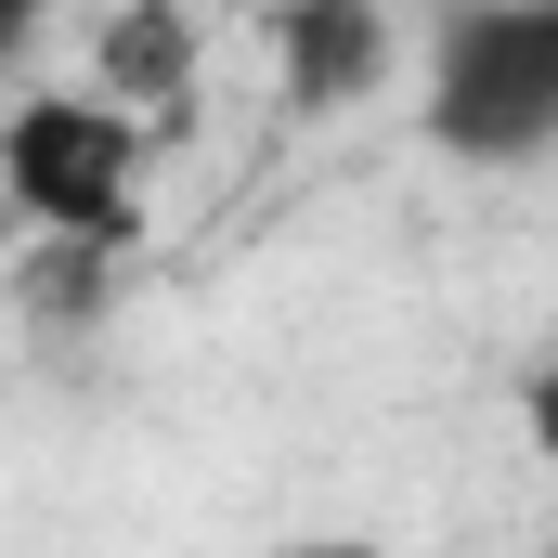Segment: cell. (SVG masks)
<instances>
[{"label": "cell", "instance_id": "cell-5", "mask_svg": "<svg viewBox=\"0 0 558 558\" xmlns=\"http://www.w3.org/2000/svg\"><path fill=\"white\" fill-rule=\"evenodd\" d=\"M260 558H390V546H364V533H299V546H260Z\"/></svg>", "mask_w": 558, "mask_h": 558}, {"label": "cell", "instance_id": "cell-3", "mask_svg": "<svg viewBox=\"0 0 558 558\" xmlns=\"http://www.w3.org/2000/svg\"><path fill=\"white\" fill-rule=\"evenodd\" d=\"M390 0H274V65L299 118H351L390 92Z\"/></svg>", "mask_w": 558, "mask_h": 558}, {"label": "cell", "instance_id": "cell-6", "mask_svg": "<svg viewBox=\"0 0 558 558\" xmlns=\"http://www.w3.org/2000/svg\"><path fill=\"white\" fill-rule=\"evenodd\" d=\"M39 13H52V0H0V65H13V52L39 39Z\"/></svg>", "mask_w": 558, "mask_h": 558}, {"label": "cell", "instance_id": "cell-1", "mask_svg": "<svg viewBox=\"0 0 558 558\" xmlns=\"http://www.w3.org/2000/svg\"><path fill=\"white\" fill-rule=\"evenodd\" d=\"M428 143L468 169H533L558 143V0H454L441 13Z\"/></svg>", "mask_w": 558, "mask_h": 558}, {"label": "cell", "instance_id": "cell-2", "mask_svg": "<svg viewBox=\"0 0 558 558\" xmlns=\"http://www.w3.org/2000/svg\"><path fill=\"white\" fill-rule=\"evenodd\" d=\"M0 195L39 221V234H131V195H143V118H118L105 92H39L0 118Z\"/></svg>", "mask_w": 558, "mask_h": 558}, {"label": "cell", "instance_id": "cell-4", "mask_svg": "<svg viewBox=\"0 0 558 558\" xmlns=\"http://www.w3.org/2000/svg\"><path fill=\"white\" fill-rule=\"evenodd\" d=\"M92 92H105L118 118H169V105L195 92V13H182V0H118L105 39H92Z\"/></svg>", "mask_w": 558, "mask_h": 558}]
</instances>
